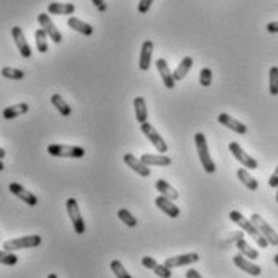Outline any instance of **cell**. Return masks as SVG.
<instances>
[{"label":"cell","instance_id":"obj_41","mask_svg":"<svg viewBox=\"0 0 278 278\" xmlns=\"http://www.w3.org/2000/svg\"><path fill=\"white\" fill-rule=\"evenodd\" d=\"M185 276H187V278H203L201 273L198 270H194V268H188L187 273H185Z\"/></svg>","mask_w":278,"mask_h":278},{"label":"cell","instance_id":"obj_3","mask_svg":"<svg viewBox=\"0 0 278 278\" xmlns=\"http://www.w3.org/2000/svg\"><path fill=\"white\" fill-rule=\"evenodd\" d=\"M47 153L53 157H84L86 156V150L81 146H72V145H49Z\"/></svg>","mask_w":278,"mask_h":278},{"label":"cell","instance_id":"obj_35","mask_svg":"<svg viewBox=\"0 0 278 278\" xmlns=\"http://www.w3.org/2000/svg\"><path fill=\"white\" fill-rule=\"evenodd\" d=\"M0 264L2 265H16L18 264V256L5 251V249H0Z\"/></svg>","mask_w":278,"mask_h":278},{"label":"cell","instance_id":"obj_31","mask_svg":"<svg viewBox=\"0 0 278 278\" xmlns=\"http://www.w3.org/2000/svg\"><path fill=\"white\" fill-rule=\"evenodd\" d=\"M268 92L270 95H278V66H272L268 71Z\"/></svg>","mask_w":278,"mask_h":278},{"label":"cell","instance_id":"obj_23","mask_svg":"<svg viewBox=\"0 0 278 278\" xmlns=\"http://www.w3.org/2000/svg\"><path fill=\"white\" fill-rule=\"evenodd\" d=\"M49 15H72L76 12V7L74 4H60V2H53L47 8Z\"/></svg>","mask_w":278,"mask_h":278},{"label":"cell","instance_id":"obj_16","mask_svg":"<svg viewBox=\"0 0 278 278\" xmlns=\"http://www.w3.org/2000/svg\"><path fill=\"white\" fill-rule=\"evenodd\" d=\"M142 265L145 268H150V270H153L154 275H157L160 278H171L172 276V272H171V268H168L166 265H161V264H157L153 257L150 256H145L142 257Z\"/></svg>","mask_w":278,"mask_h":278},{"label":"cell","instance_id":"obj_27","mask_svg":"<svg viewBox=\"0 0 278 278\" xmlns=\"http://www.w3.org/2000/svg\"><path fill=\"white\" fill-rule=\"evenodd\" d=\"M134 108H135V117H137V121L140 123V124L146 123V119H148V109H146L145 98L137 97L134 100Z\"/></svg>","mask_w":278,"mask_h":278},{"label":"cell","instance_id":"obj_46","mask_svg":"<svg viewBox=\"0 0 278 278\" xmlns=\"http://www.w3.org/2000/svg\"><path fill=\"white\" fill-rule=\"evenodd\" d=\"M276 203H278V187H276Z\"/></svg>","mask_w":278,"mask_h":278},{"label":"cell","instance_id":"obj_15","mask_svg":"<svg viewBox=\"0 0 278 278\" xmlns=\"http://www.w3.org/2000/svg\"><path fill=\"white\" fill-rule=\"evenodd\" d=\"M217 121L224 126V127H228L230 131H233L235 134H240V135H245L246 132H248V127L243 124V123H240V121H236V119H233L230 114H227V113H220L219 116H217Z\"/></svg>","mask_w":278,"mask_h":278},{"label":"cell","instance_id":"obj_7","mask_svg":"<svg viewBox=\"0 0 278 278\" xmlns=\"http://www.w3.org/2000/svg\"><path fill=\"white\" fill-rule=\"evenodd\" d=\"M228 150H230V153L233 154V157L238 161V163H242L243 166H245V169H249V171H254V169H257L259 168V164H257V161L254 160L253 156H249L242 146H240V143H236V142H231L230 145H228Z\"/></svg>","mask_w":278,"mask_h":278},{"label":"cell","instance_id":"obj_20","mask_svg":"<svg viewBox=\"0 0 278 278\" xmlns=\"http://www.w3.org/2000/svg\"><path fill=\"white\" fill-rule=\"evenodd\" d=\"M140 161L145 164V166H157V168H164V166H171L172 164V160L169 156H166V154H142L140 156Z\"/></svg>","mask_w":278,"mask_h":278},{"label":"cell","instance_id":"obj_14","mask_svg":"<svg viewBox=\"0 0 278 278\" xmlns=\"http://www.w3.org/2000/svg\"><path fill=\"white\" fill-rule=\"evenodd\" d=\"M124 163H126V166H129L134 172H137L140 177H150L151 175V171H150V168L148 166H145L140 160H138L137 156H134L132 153H126L124 154Z\"/></svg>","mask_w":278,"mask_h":278},{"label":"cell","instance_id":"obj_19","mask_svg":"<svg viewBox=\"0 0 278 278\" xmlns=\"http://www.w3.org/2000/svg\"><path fill=\"white\" fill-rule=\"evenodd\" d=\"M153 49L154 45L151 41H145L142 44V50H140V60H138V68L142 71H148L151 66V57H153Z\"/></svg>","mask_w":278,"mask_h":278},{"label":"cell","instance_id":"obj_12","mask_svg":"<svg viewBox=\"0 0 278 278\" xmlns=\"http://www.w3.org/2000/svg\"><path fill=\"white\" fill-rule=\"evenodd\" d=\"M12 37H13V41L16 44L18 50H20V53H21V57L23 58H31L32 50L29 47V44H27L26 37H24V32H23V29L20 26H15L12 29Z\"/></svg>","mask_w":278,"mask_h":278},{"label":"cell","instance_id":"obj_36","mask_svg":"<svg viewBox=\"0 0 278 278\" xmlns=\"http://www.w3.org/2000/svg\"><path fill=\"white\" fill-rule=\"evenodd\" d=\"M200 84L203 87H209L212 84V71L209 68H203L200 71Z\"/></svg>","mask_w":278,"mask_h":278},{"label":"cell","instance_id":"obj_25","mask_svg":"<svg viewBox=\"0 0 278 278\" xmlns=\"http://www.w3.org/2000/svg\"><path fill=\"white\" fill-rule=\"evenodd\" d=\"M156 190L160 191L163 196H166V198H169V200H172V201H175L179 198V191L175 190L171 183H168L166 180H163V179H160L156 182Z\"/></svg>","mask_w":278,"mask_h":278},{"label":"cell","instance_id":"obj_40","mask_svg":"<svg viewBox=\"0 0 278 278\" xmlns=\"http://www.w3.org/2000/svg\"><path fill=\"white\" fill-rule=\"evenodd\" d=\"M267 32L270 34H278V21H272L267 24Z\"/></svg>","mask_w":278,"mask_h":278},{"label":"cell","instance_id":"obj_26","mask_svg":"<svg viewBox=\"0 0 278 278\" xmlns=\"http://www.w3.org/2000/svg\"><path fill=\"white\" fill-rule=\"evenodd\" d=\"M29 111V105L27 103H18V105H12L4 109V117L5 119H15L21 114H26Z\"/></svg>","mask_w":278,"mask_h":278},{"label":"cell","instance_id":"obj_10","mask_svg":"<svg viewBox=\"0 0 278 278\" xmlns=\"http://www.w3.org/2000/svg\"><path fill=\"white\" fill-rule=\"evenodd\" d=\"M8 190H10L12 194H15L16 198H20L24 205H27V206H35L37 205V196L32 191L26 190L23 185L16 183V182H12L10 185H8Z\"/></svg>","mask_w":278,"mask_h":278},{"label":"cell","instance_id":"obj_38","mask_svg":"<svg viewBox=\"0 0 278 278\" xmlns=\"http://www.w3.org/2000/svg\"><path fill=\"white\" fill-rule=\"evenodd\" d=\"M268 187H272V188L278 187V166H276V169L273 171V174L270 175V179H268Z\"/></svg>","mask_w":278,"mask_h":278},{"label":"cell","instance_id":"obj_42","mask_svg":"<svg viewBox=\"0 0 278 278\" xmlns=\"http://www.w3.org/2000/svg\"><path fill=\"white\" fill-rule=\"evenodd\" d=\"M7 156V153H5V150L4 148H0V160H4V157Z\"/></svg>","mask_w":278,"mask_h":278},{"label":"cell","instance_id":"obj_2","mask_svg":"<svg viewBox=\"0 0 278 278\" xmlns=\"http://www.w3.org/2000/svg\"><path fill=\"white\" fill-rule=\"evenodd\" d=\"M194 145H196V151H198L200 161H201V166H203V169H205V172L214 174L216 172V164H214V161H212V157L209 154L208 140H206L205 134H201V132L194 134Z\"/></svg>","mask_w":278,"mask_h":278},{"label":"cell","instance_id":"obj_6","mask_svg":"<svg viewBox=\"0 0 278 278\" xmlns=\"http://www.w3.org/2000/svg\"><path fill=\"white\" fill-rule=\"evenodd\" d=\"M140 131L148 140H150V143L156 148L157 153H168V143H166V140L161 137V134L157 132L150 123L146 121V123L140 124Z\"/></svg>","mask_w":278,"mask_h":278},{"label":"cell","instance_id":"obj_18","mask_svg":"<svg viewBox=\"0 0 278 278\" xmlns=\"http://www.w3.org/2000/svg\"><path fill=\"white\" fill-rule=\"evenodd\" d=\"M156 69L160 72V76L163 79V84L166 86V89H174L175 87V79L172 76V72L169 69V64L164 58L156 60Z\"/></svg>","mask_w":278,"mask_h":278},{"label":"cell","instance_id":"obj_17","mask_svg":"<svg viewBox=\"0 0 278 278\" xmlns=\"http://www.w3.org/2000/svg\"><path fill=\"white\" fill-rule=\"evenodd\" d=\"M233 264H235L238 268H242L243 272H246V273H249V275H253V276H259V275H261V272H262V268H261V267H259L257 264H254V262H251V261H249L248 257H245L243 254L235 256V257H233Z\"/></svg>","mask_w":278,"mask_h":278},{"label":"cell","instance_id":"obj_21","mask_svg":"<svg viewBox=\"0 0 278 278\" xmlns=\"http://www.w3.org/2000/svg\"><path fill=\"white\" fill-rule=\"evenodd\" d=\"M68 26L71 27L72 31H76V32H79V34H82V35H87V37H89V35L94 34V27H92L89 23L79 20V18L71 16L69 20H68Z\"/></svg>","mask_w":278,"mask_h":278},{"label":"cell","instance_id":"obj_1","mask_svg":"<svg viewBox=\"0 0 278 278\" xmlns=\"http://www.w3.org/2000/svg\"><path fill=\"white\" fill-rule=\"evenodd\" d=\"M228 217H230L231 222H235V224H236L238 227H242V228L246 231V233L257 243V246H261V248H267V246H268V242L261 235V231H259V230L254 227V224L251 222V219L248 220V219L242 214V212H238V211H231L230 214H228Z\"/></svg>","mask_w":278,"mask_h":278},{"label":"cell","instance_id":"obj_45","mask_svg":"<svg viewBox=\"0 0 278 278\" xmlns=\"http://www.w3.org/2000/svg\"><path fill=\"white\" fill-rule=\"evenodd\" d=\"M47 278H58V276H57V275H55V273H50V275H49Z\"/></svg>","mask_w":278,"mask_h":278},{"label":"cell","instance_id":"obj_33","mask_svg":"<svg viewBox=\"0 0 278 278\" xmlns=\"http://www.w3.org/2000/svg\"><path fill=\"white\" fill-rule=\"evenodd\" d=\"M117 217H119V220H121L123 224H126L129 228L137 227V219H135L127 209H119V211H117Z\"/></svg>","mask_w":278,"mask_h":278},{"label":"cell","instance_id":"obj_29","mask_svg":"<svg viewBox=\"0 0 278 278\" xmlns=\"http://www.w3.org/2000/svg\"><path fill=\"white\" fill-rule=\"evenodd\" d=\"M236 248L240 249V253H242L245 257L249 259V261H256V259L259 257V253L256 251L253 246H249L243 238H240L238 242H236Z\"/></svg>","mask_w":278,"mask_h":278},{"label":"cell","instance_id":"obj_4","mask_svg":"<svg viewBox=\"0 0 278 278\" xmlns=\"http://www.w3.org/2000/svg\"><path fill=\"white\" fill-rule=\"evenodd\" d=\"M42 238L39 235H27V236H21V238H15V240H8V242L4 243V249L5 251H18V249H27V248H37L41 246Z\"/></svg>","mask_w":278,"mask_h":278},{"label":"cell","instance_id":"obj_22","mask_svg":"<svg viewBox=\"0 0 278 278\" xmlns=\"http://www.w3.org/2000/svg\"><path fill=\"white\" fill-rule=\"evenodd\" d=\"M236 177L240 179V182H242L248 190L256 191V190L259 188V182L253 177L251 174L248 172V169H245V168L238 169V171H236Z\"/></svg>","mask_w":278,"mask_h":278},{"label":"cell","instance_id":"obj_8","mask_svg":"<svg viewBox=\"0 0 278 278\" xmlns=\"http://www.w3.org/2000/svg\"><path fill=\"white\" fill-rule=\"evenodd\" d=\"M251 222L254 224V227L261 231V235L267 240L268 245H272V246H278V233L276 231L267 224V222L259 216V214H253L251 216Z\"/></svg>","mask_w":278,"mask_h":278},{"label":"cell","instance_id":"obj_13","mask_svg":"<svg viewBox=\"0 0 278 278\" xmlns=\"http://www.w3.org/2000/svg\"><path fill=\"white\" fill-rule=\"evenodd\" d=\"M154 205H156V208L157 209H161L163 212L168 217H171V219H177L179 216H180V209H179V206L177 205H174V201L172 200H169V198H166V196H163V194H160L156 200H154Z\"/></svg>","mask_w":278,"mask_h":278},{"label":"cell","instance_id":"obj_28","mask_svg":"<svg viewBox=\"0 0 278 278\" xmlns=\"http://www.w3.org/2000/svg\"><path fill=\"white\" fill-rule=\"evenodd\" d=\"M50 101H52V105L60 111V114H63L64 117H68V116L72 113L71 106L66 103V101L63 100V97H61L60 94H53L52 98H50Z\"/></svg>","mask_w":278,"mask_h":278},{"label":"cell","instance_id":"obj_5","mask_svg":"<svg viewBox=\"0 0 278 278\" xmlns=\"http://www.w3.org/2000/svg\"><path fill=\"white\" fill-rule=\"evenodd\" d=\"M66 211H68V216L72 222V228L76 231L77 235H84L86 233V222L81 216V211H79V205L76 198H69L66 201Z\"/></svg>","mask_w":278,"mask_h":278},{"label":"cell","instance_id":"obj_30","mask_svg":"<svg viewBox=\"0 0 278 278\" xmlns=\"http://www.w3.org/2000/svg\"><path fill=\"white\" fill-rule=\"evenodd\" d=\"M34 37H35L37 50H39L41 53H47V50H49V35L45 34V31L44 29H37Z\"/></svg>","mask_w":278,"mask_h":278},{"label":"cell","instance_id":"obj_34","mask_svg":"<svg viewBox=\"0 0 278 278\" xmlns=\"http://www.w3.org/2000/svg\"><path fill=\"white\" fill-rule=\"evenodd\" d=\"M109 268L113 270V273H114L116 278H132L131 273H129L126 268H124V265L119 262V261H116V259H114V261H111Z\"/></svg>","mask_w":278,"mask_h":278},{"label":"cell","instance_id":"obj_44","mask_svg":"<svg viewBox=\"0 0 278 278\" xmlns=\"http://www.w3.org/2000/svg\"><path fill=\"white\" fill-rule=\"evenodd\" d=\"M4 169H5V166H4L2 160H0V171H4Z\"/></svg>","mask_w":278,"mask_h":278},{"label":"cell","instance_id":"obj_37","mask_svg":"<svg viewBox=\"0 0 278 278\" xmlns=\"http://www.w3.org/2000/svg\"><path fill=\"white\" fill-rule=\"evenodd\" d=\"M153 2H154V0H140V2H138L137 10L140 12L142 15H145V13L150 12V8H151Z\"/></svg>","mask_w":278,"mask_h":278},{"label":"cell","instance_id":"obj_24","mask_svg":"<svg viewBox=\"0 0 278 278\" xmlns=\"http://www.w3.org/2000/svg\"><path fill=\"white\" fill-rule=\"evenodd\" d=\"M191 68H193V58H191V57H185V58L179 63L177 69H175V71L172 72V76H174L175 82H177V81H182V79L190 72Z\"/></svg>","mask_w":278,"mask_h":278},{"label":"cell","instance_id":"obj_39","mask_svg":"<svg viewBox=\"0 0 278 278\" xmlns=\"http://www.w3.org/2000/svg\"><path fill=\"white\" fill-rule=\"evenodd\" d=\"M92 4H94V5L98 8V12H106V4H105V0H92Z\"/></svg>","mask_w":278,"mask_h":278},{"label":"cell","instance_id":"obj_43","mask_svg":"<svg viewBox=\"0 0 278 278\" xmlns=\"http://www.w3.org/2000/svg\"><path fill=\"white\" fill-rule=\"evenodd\" d=\"M273 262L278 265V254H275V256H273Z\"/></svg>","mask_w":278,"mask_h":278},{"label":"cell","instance_id":"obj_32","mask_svg":"<svg viewBox=\"0 0 278 278\" xmlns=\"http://www.w3.org/2000/svg\"><path fill=\"white\" fill-rule=\"evenodd\" d=\"M2 76L7 79H12V81H21V79H24V72L18 68L5 66V68H2Z\"/></svg>","mask_w":278,"mask_h":278},{"label":"cell","instance_id":"obj_9","mask_svg":"<svg viewBox=\"0 0 278 278\" xmlns=\"http://www.w3.org/2000/svg\"><path fill=\"white\" fill-rule=\"evenodd\" d=\"M37 21H39V24H41V29H44L45 34H47L55 44H61L63 35L58 31V27L55 26V23L52 21L49 13H41L39 16H37Z\"/></svg>","mask_w":278,"mask_h":278},{"label":"cell","instance_id":"obj_11","mask_svg":"<svg viewBox=\"0 0 278 278\" xmlns=\"http://www.w3.org/2000/svg\"><path fill=\"white\" fill-rule=\"evenodd\" d=\"M200 261V256L196 253H188V254H180V256H172L166 259L164 265L168 268H175V267H185L191 265Z\"/></svg>","mask_w":278,"mask_h":278}]
</instances>
